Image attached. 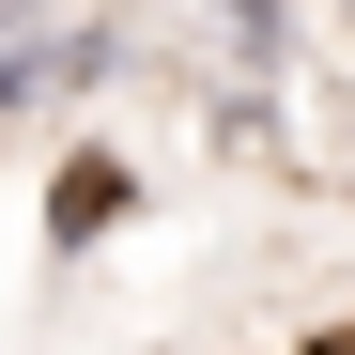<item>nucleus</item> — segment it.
<instances>
[{
  "instance_id": "obj_1",
  "label": "nucleus",
  "mask_w": 355,
  "mask_h": 355,
  "mask_svg": "<svg viewBox=\"0 0 355 355\" xmlns=\"http://www.w3.org/2000/svg\"><path fill=\"white\" fill-rule=\"evenodd\" d=\"M124 201H139V170H124V139H78L62 170H46V248H62V263H78V248H93V232H108V216H124Z\"/></svg>"
},
{
  "instance_id": "obj_3",
  "label": "nucleus",
  "mask_w": 355,
  "mask_h": 355,
  "mask_svg": "<svg viewBox=\"0 0 355 355\" xmlns=\"http://www.w3.org/2000/svg\"><path fill=\"white\" fill-rule=\"evenodd\" d=\"M340 170H355V124H340Z\"/></svg>"
},
{
  "instance_id": "obj_2",
  "label": "nucleus",
  "mask_w": 355,
  "mask_h": 355,
  "mask_svg": "<svg viewBox=\"0 0 355 355\" xmlns=\"http://www.w3.org/2000/svg\"><path fill=\"white\" fill-rule=\"evenodd\" d=\"M324 16H340V31H355V0H324Z\"/></svg>"
}]
</instances>
